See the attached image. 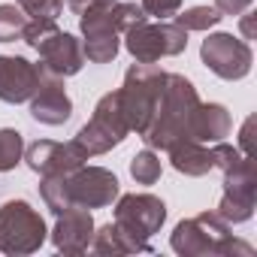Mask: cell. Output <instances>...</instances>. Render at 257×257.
I'll return each instance as SVG.
<instances>
[{
    "label": "cell",
    "instance_id": "1",
    "mask_svg": "<svg viewBox=\"0 0 257 257\" xmlns=\"http://www.w3.org/2000/svg\"><path fill=\"white\" fill-rule=\"evenodd\" d=\"M200 106L197 88L179 76V73H167V85L164 94L158 100V109L149 121V127L140 134L143 143L149 149H161L167 152L170 146H176L179 140H188V127H191V115Z\"/></svg>",
    "mask_w": 257,
    "mask_h": 257
},
{
    "label": "cell",
    "instance_id": "2",
    "mask_svg": "<svg viewBox=\"0 0 257 257\" xmlns=\"http://www.w3.org/2000/svg\"><path fill=\"white\" fill-rule=\"evenodd\" d=\"M149 19L143 13V7L137 4H121V0H112V4H97L91 10H85L79 16V28H82V52L85 61L91 64H109L115 61L118 49H121V34L127 28H134L137 22Z\"/></svg>",
    "mask_w": 257,
    "mask_h": 257
},
{
    "label": "cell",
    "instance_id": "3",
    "mask_svg": "<svg viewBox=\"0 0 257 257\" xmlns=\"http://www.w3.org/2000/svg\"><path fill=\"white\" fill-rule=\"evenodd\" d=\"M170 245L176 254H185V257H200V254H251V245L248 242H239L233 239L230 233V224L218 215V212H203L197 218H188V221H179L173 236H170Z\"/></svg>",
    "mask_w": 257,
    "mask_h": 257
},
{
    "label": "cell",
    "instance_id": "4",
    "mask_svg": "<svg viewBox=\"0 0 257 257\" xmlns=\"http://www.w3.org/2000/svg\"><path fill=\"white\" fill-rule=\"evenodd\" d=\"M164 85H167V73L155 64H140L137 61L124 73V85L118 88V97H121L127 127L137 131V137L149 127V121L158 109V100L164 94Z\"/></svg>",
    "mask_w": 257,
    "mask_h": 257
},
{
    "label": "cell",
    "instance_id": "5",
    "mask_svg": "<svg viewBox=\"0 0 257 257\" xmlns=\"http://www.w3.org/2000/svg\"><path fill=\"white\" fill-rule=\"evenodd\" d=\"M124 49L140 64H158L161 58H176L188 49V31L176 22H137L124 31Z\"/></svg>",
    "mask_w": 257,
    "mask_h": 257
},
{
    "label": "cell",
    "instance_id": "6",
    "mask_svg": "<svg viewBox=\"0 0 257 257\" xmlns=\"http://www.w3.org/2000/svg\"><path fill=\"white\" fill-rule=\"evenodd\" d=\"M49 230L43 215L25 203V200H10L0 206V251L4 254H34L46 242Z\"/></svg>",
    "mask_w": 257,
    "mask_h": 257
},
{
    "label": "cell",
    "instance_id": "7",
    "mask_svg": "<svg viewBox=\"0 0 257 257\" xmlns=\"http://www.w3.org/2000/svg\"><path fill=\"white\" fill-rule=\"evenodd\" d=\"M127 134H131V127H127V118L121 109V97L118 91H109L97 100L91 121L76 134V143L88 152V158H94V155H106L109 149L121 146Z\"/></svg>",
    "mask_w": 257,
    "mask_h": 257
},
{
    "label": "cell",
    "instance_id": "8",
    "mask_svg": "<svg viewBox=\"0 0 257 257\" xmlns=\"http://www.w3.org/2000/svg\"><path fill=\"white\" fill-rule=\"evenodd\" d=\"M64 185V200L67 206H82V209H103V206H112V200H118V179L112 170H103V167H79L73 170L70 176L61 179Z\"/></svg>",
    "mask_w": 257,
    "mask_h": 257
},
{
    "label": "cell",
    "instance_id": "9",
    "mask_svg": "<svg viewBox=\"0 0 257 257\" xmlns=\"http://www.w3.org/2000/svg\"><path fill=\"white\" fill-rule=\"evenodd\" d=\"M200 58L218 79H227V82L245 79L251 73V64H254L248 40H239L233 34H212V37H206L203 46H200Z\"/></svg>",
    "mask_w": 257,
    "mask_h": 257
},
{
    "label": "cell",
    "instance_id": "10",
    "mask_svg": "<svg viewBox=\"0 0 257 257\" xmlns=\"http://www.w3.org/2000/svg\"><path fill=\"white\" fill-rule=\"evenodd\" d=\"M254 203H257V170L254 158H245L242 164L224 173V194L215 212L227 224H242L254 215Z\"/></svg>",
    "mask_w": 257,
    "mask_h": 257
},
{
    "label": "cell",
    "instance_id": "11",
    "mask_svg": "<svg viewBox=\"0 0 257 257\" xmlns=\"http://www.w3.org/2000/svg\"><path fill=\"white\" fill-rule=\"evenodd\" d=\"M167 221V206L155 194H124L115 206V224L137 239H152Z\"/></svg>",
    "mask_w": 257,
    "mask_h": 257
},
{
    "label": "cell",
    "instance_id": "12",
    "mask_svg": "<svg viewBox=\"0 0 257 257\" xmlns=\"http://www.w3.org/2000/svg\"><path fill=\"white\" fill-rule=\"evenodd\" d=\"M25 161L37 176H70L88 161V152L70 140V143H55V140H40L25 149Z\"/></svg>",
    "mask_w": 257,
    "mask_h": 257
},
{
    "label": "cell",
    "instance_id": "13",
    "mask_svg": "<svg viewBox=\"0 0 257 257\" xmlns=\"http://www.w3.org/2000/svg\"><path fill=\"white\" fill-rule=\"evenodd\" d=\"M37 70H40V82H37V91L31 94V115H34V121H40V124L61 127V124H67L70 115H73V100L67 97L61 76L46 73L40 64H37Z\"/></svg>",
    "mask_w": 257,
    "mask_h": 257
},
{
    "label": "cell",
    "instance_id": "14",
    "mask_svg": "<svg viewBox=\"0 0 257 257\" xmlns=\"http://www.w3.org/2000/svg\"><path fill=\"white\" fill-rule=\"evenodd\" d=\"M34 52H40V67L52 76H76L82 67H85V52H82V43L67 34V31H55L52 37H46Z\"/></svg>",
    "mask_w": 257,
    "mask_h": 257
},
{
    "label": "cell",
    "instance_id": "15",
    "mask_svg": "<svg viewBox=\"0 0 257 257\" xmlns=\"http://www.w3.org/2000/svg\"><path fill=\"white\" fill-rule=\"evenodd\" d=\"M37 82H40L37 64L19 55H0V100L4 103L19 106L31 100V94L37 91Z\"/></svg>",
    "mask_w": 257,
    "mask_h": 257
},
{
    "label": "cell",
    "instance_id": "16",
    "mask_svg": "<svg viewBox=\"0 0 257 257\" xmlns=\"http://www.w3.org/2000/svg\"><path fill=\"white\" fill-rule=\"evenodd\" d=\"M91 239H94V218H91V209H82V206H73L67 212L58 215V224L52 230V242L58 251L64 254H82L91 248Z\"/></svg>",
    "mask_w": 257,
    "mask_h": 257
},
{
    "label": "cell",
    "instance_id": "17",
    "mask_svg": "<svg viewBox=\"0 0 257 257\" xmlns=\"http://www.w3.org/2000/svg\"><path fill=\"white\" fill-rule=\"evenodd\" d=\"M233 127V118L227 112V106L221 103H200L191 115V127H188V140L197 143H221Z\"/></svg>",
    "mask_w": 257,
    "mask_h": 257
},
{
    "label": "cell",
    "instance_id": "18",
    "mask_svg": "<svg viewBox=\"0 0 257 257\" xmlns=\"http://www.w3.org/2000/svg\"><path fill=\"white\" fill-rule=\"evenodd\" d=\"M91 251H97V254H149L152 245H149V239H137L112 221V224H103L100 230H94Z\"/></svg>",
    "mask_w": 257,
    "mask_h": 257
},
{
    "label": "cell",
    "instance_id": "19",
    "mask_svg": "<svg viewBox=\"0 0 257 257\" xmlns=\"http://www.w3.org/2000/svg\"><path fill=\"white\" fill-rule=\"evenodd\" d=\"M167 152H170L173 170H179V173H185V176H191V179H200V176H206L209 170H215L212 152L203 149V143H197V140H179V143L170 146Z\"/></svg>",
    "mask_w": 257,
    "mask_h": 257
},
{
    "label": "cell",
    "instance_id": "20",
    "mask_svg": "<svg viewBox=\"0 0 257 257\" xmlns=\"http://www.w3.org/2000/svg\"><path fill=\"white\" fill-rule=\"evenodd\" d=\"M25 161V137L13 127L0 131V173H10Z\"/></svg>",
    "mask_w": 257,
    "mask_h": 257
},
{
    "label": "cell",
    "instance_id": "21",
    "mask_svg": "<svg viewBox=\"0 0 257 257\" xmlns=\"http://www.w3.org/2000/svg\"><path fill=\"white\" fill-rule=\"evenodd\" d=\"M161 173H164L161 155H155L152 149L134 155V161H131V176H134L137 185H155V182L161 179Z\"/></svg>",
    "mask_w": 257,
    "mask_h": 257
},
{
    "label": "cell",
    "instance_id": "22",
    "mask_svg": "<svg viewBox=\"0 0 257 257\" xmlns=\"http://www.w3.org/2000/svg\"><path fill=\"white\" fill-rule=\"evenodd\" d=\"M28 25V16L16 4H0V43H16L22 40Z\"/></svg>",
    "mask_w": 257,
    "mask_h": 257
},
{
    "label": "cell",
    "instance_id": "23",
    "mask_svg": "<svg viewBox=\"0 0 257 257\" xmlns=\"http://www.w3.org/2000/svg\"><path fill=\"white\" fill-rule=\"evenodd\" d=\"M221 19H224V16H221L215 7H191V10H185L182 16H176V25L191 34V31H209V28H215Z\"/></svg>",
    "mask_w": 257,
    "mask_h": 257
},
{
    "label": "cell",
    "instance_id": "24",
    "mask_svg": "<svg viewBox=\"0 0 257 257\" xmlns=\"http://www.w3.org/2000/svg\"><path fill=\"white\" fill-rule=\"evenodd\" d=\"M28 19H58L64 13V0H19Z\"/></svg>",
    "mask_w": 257,
    "mask_h": 257
},
{
    "label": "cell",
    "instance_id": "25",
    "mask_svg": "<svg viewBox=\"0 0 257 257\" xmlns=\"http://www.w3.org/2000/svg\"><path fill=\"white\" fill-rule=\"evenodd\" d=\"M143 13L158 19V22H170L179 10H182V0H143Z\"/></svg>",
    "mask_w": 257,
    "mask_h": 257
},
{
    "label": "cell",
    "instance_id": "26",
    "mask_svg": "<svg viewBox=\"0 0 257 257\" xmlns=\"http://www.w3.org/2000/svg\"><path fill=\"white\" fill-rule=\"evenodd\" d=\"M254 0H215V10L221 16H242L245 10H251Z\"/></svg>",
    "mask_w": 257,
    "mask_h": 257
},
{
    "label": "cell",
    "instance_id": "27",
    "mask_svg": "<svg viewBox=\"0 0 257 257\" xmlns=\"http://www.w3.org/2000/svg\"><path fill=\"white\" fill-rule=\"evenodd\" d=\"M251 124H254V118H248V121L242 124V137H239V143H242V155H245V158H254V155H251Z\"/></svg>",
    "mask_w": 257,
    "mask_h": 257
},
{
    "label": "cell",
    "instance_id": "28",
    "mask_svg": "<svg viewBox=\"0 0 257 257\" xmlns=\"http://www.w3.org/2000/svg\"><path fill=\"white\" fill-rule=\"evenodd\" d=\"M97 4H112V0H67V7H70L76 16H82L85 10H91V7H97Z\"/></svg>",
    "mask_w": 257,
    "mask_h": 257
},
{
    "label": "cell",
    "instance_id": "29",
    "mask_svg": "<svg viewBox=\"0 0 257 257\" xmlns=\"http://www.w3.org/2000/svg\"><path fill=\"white\" fill-rule=\"evenodd\" d=\"M242 34H245V40H254V13H248V10L242 19Z\"/></svg>",
    "mask_w": 257,
    "mask_h": 257
}]
</instances>
